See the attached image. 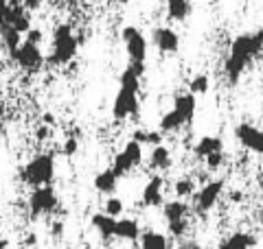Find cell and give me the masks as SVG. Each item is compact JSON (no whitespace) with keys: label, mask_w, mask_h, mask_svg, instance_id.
<instances>
[{"label":"cell","mask_w":263,"mask_h":249,"mask_svg":"<svg viewBox=\"0 0 263 249\" xmlns=\"http://www.w3.org/2000/svg\"><path fill=\"white\" fill-rule=\"evenodd\" d=\"M263 53V44L254 33H239L230 42V51L224 61V77L230 86H237L241 81L246 68L261 57Z\"/></svg>","instance_id":"cell-1"},{"label":"cell","mask_w":263,"mask_h":249,"mask_svg":"<svg viewBox=\"0 0 263 249\" xmlns=\"http://www.w3.org/2000/svg\"><path fill=\"white\" fill-rule=\"evenodd\" d=\"M145 74V66L127 64V68L121 72L119 90L112 103V116L114 120H127L138 116L141 110V101H138V92H141V79Z\"/></svg>","instance_id":"cell-2"},{"label":"cell","mask_w":263,"mask_h":249,"mask_svg":"<svg viewBox=\"0 0 263 249\" xmlns=\"http://www.w3.org/2000/svg\"><path fill=\"white\" fill-rule=\"evenodd\" d=\"M195 110H197V98H195V94H191V92L178 94L174 98V105H171V110L164 112L160 116L158 131H160V134H174V131H180L182 127H186L189 122H193Z\"/></svg>","instance_id":"cell-3"},{"label":"cell","mask_w":263,"mask_h":249,"mask_svg":"<svg viewBox=\"0 0 263 249\" xmlns=\"http://www.w3.org/2000/svg\"><path fill=\"white\" fill-rule=\"evenodd\" d=\"M79 48V39L75 35L70 24H57L53 29V39H51V55H48V64L55 66H66L75 59Z\"/></svg>","instance_id":"cell-4"},{"label":"cell","mask_w":263,"mask_h":249,"mask_svg":"<svg viewBox=\"0 0 263 249\" xmlns=\"http://www.w3.org/2000/svg\"><path fill=\"white\" fill-rule=\"evenodd\" d=\"M55 177V155L53 153H37L24 164L22 169V181L31 188L51 186Z\"/></svg>","instance_id":"cell-5"},{"label":"cell","mask_w":263,"mask_h":249,"mask_svg":"<svg viewBox=\"0 0 263 249\" xmlns=\"http://www.w3.org/2000/svg\"><path fill=\"white\" fill-rule=\"evenodd\" d=\"M189 212L191 205L182 199H171V201L162 203V217L167 221L169 234L174 238H182L189 230Z\"/></svg>","instance_id":"cell-6"},{"label":"cell","mask_w":263,"mask_h":249,"mask_svg":"<svg viewBox=\"0 0 263 249\" xmlns=\"http://www.w3.org/2000/svg\"><path fill=\"white\" fill-rule=\"evenodd\" d=\"M226 181L224 179H211L202 188L193 193V212L195 214H209L217 205L221 193H224Z\"/></svg>","instance_id":"cell-7"},{"label":"cell","mask_w":263,"mask_h":249,"mask_svg":"<svg viewBox=\"0 0 263 249\" xmlns=\"http://www.w3.org/2000/svg\"><path fill=\"white\" fill-rule=\"evenodd\" d=\"M141 162H143V144H138L136 140H129V142L114 155L112 171H114V175L121 179V177H125L127 173L134 171L136 166H141Z\"/></svg>","instance_id":"cell-8"},{"label":"cell","mask_w":263,"mask_h":249,"mask_svg":"<svg viewBox=\"0 0 263 249\" xmlns=\"http://www.w3.org/2000/svg\"><path fill=\"white\" fill-rule=\"evenodd\" d=\"M121 39L125 44V51L129 57V64L145 66L147 61V37L138 27H125L121 31Z\"/></svg>","instance_id":"cell-9"},{"label":"cell","mask_w":263,"mask_h":249,"mask_svg":"<svg viewBox=\"0 0 263 249\" xmlns=\"http://www.w3.org/2000/svg\"><path fill=\"white\" fill-rule=\"evenodd\" d=\"M57 193L53 186H40L33 188L29 195V212L31 217H44V214H51L57 210Z\"/></svg>","instance_id":"cell-10"},{"label":"cell","mask_w":263,"mask_h":249,"mask_svg":"<svg viewBox=\"0 0 263 249\" xmlns=\"http://www.w3.org/2000/svg\"><path fill=\"white\" fill-rule=\"evenodd\" d=\"M11 57H13V61L27 72H37V70H42V66H44V55L40 51V44H33L29 39H22L18 51Z\"/></svg>","instance_id":"cell-11"},{"label":"cell","mask_w":263,"mask_h":249,"mask_svg":"<svg viewBox=\"0 0 263 249\" xmlns=\"http://www.w3.org/2000/svg\"><path fill=\"white\" fill-rule=\"evenodd\" d=\"M235 138L243 149H248V151L257 153V155H263V131L257 129L254 125L239 122L235 127Z\"/></svg>","instance_id":"cell-12"},{"label":"cell","mask_w":263,"mask_h":249,"mask_svg":"<svg viewBox=\"0 0 263 249\" xmlns=\"http://www.w3.org/2000/svg\"><path fill=\"white\" fill-rule=\"evenodd\" d=\"M152 42L164 55H176L180 51V35L171 27H156L152 31Z\"/></svg>","instance_id":"cell-13"},{"label":"cell","mask_w":263,"mask_h":249,"mask_svg":"<svg viewBox=\"0 0 263 249\" xmlns=\"http://www.w3.org/2000/svg\"><path fill=\"white\" fill-rule=\"evenodd\" d=\"M141 203L145 208H160L164 203V179L160 175L149 177V181L143 188Z\"/></svg>","instance_id":"cell-14"},{"label":"cell","mask_w":263,"mask_h":249,"mask_svg":"<svg viewBox=\"0 0 263 249\" xmlns=\"http://www.w3.org/2000/svg\"><path fill=\"white\" fill-rule=\"evenodd\" d=\"M31 11H27L20 3H9V11H7V24L18 31L20 35H24L29 29H31Z\"/></svg>","instance_id":"cell-15"},{"label":"cell","mask_w":263,"mask_h":249,"mask_svg":"<svg viewBox=\"0 0 263 249\" xmlns=\"http://www.w3.org/2000/svg\"><path fill=\"white\" fill-rule=\"evenodd\" d=\"M252 247H257V236L246 230L233 232L230 236L221 238L217 245V249H252Z\"/></svg>","instance_id":"cell-16"},{"label":"cell","mask_w":263,"mask_h":249,"mask_svg":"<svg viewBox=\"0 0 263 249\" xmlns=\"http://www.w3.org/2000/svg\"><path fill=\"white\" fill-rule=\"evenodd\" d=\"M224 151V140L219 136H202L193 147V155L197 160H206L209 155Z\"/></svg>","instance_id":"cell-17"},{"label":"cell","mask_w":263,"mask_h":249,"mask_svg":"<svg viewBox=\"0 0 263 249\" xmlns=\"http://www.w3.org/2000/svg\"><path fill=\"white\" fill-rule=\"evenodd\" d=\"M141 225H138L136 219H117V225H114V238H121V240H134L141 238Z\"/></svg>","instance_id":"cell-18"},{"label":"cell","mask_w":263,"mask_h":249,"mask_svg":"<svg viewBox=\"0 0 263 249\" xmlns=\"http://www.w3.org/2000/svg\"><path fill=\"white\" fill-rule=\"evenodd\" d=\"M92 186L97 193H101V195H114L117 193V186H119V177L114 175L112 169H103L95 175Z\"/></svg>","instance_id":"cell-19"},{"label":"cell","mask_w":263,"mask_h":249,"mask_svg":"<svg viewBox=\"0 0 263 249\" xmlns=\"http://www.w3.org/2000/svg\"><path fill=\"white\" fill-rule=\"evenodd\" d=\"M90 225L95 227V232L101 238H114V225H117V219L114 217H108L105 212H95L90 217Z\"/></svg>","instance_id":"cell-20"},{"label":"cell","mask_w":263,"mask_h":249,"mask_svg":"<svg viewBox=\"0 0 263 249\" xmlns=\"http://www.w3.org/2000/svg\"><path fill=\"white\" fill-rule=\"evenodd\" d=\"M171 166V151L164 144H156L149 153V169L152 171H167Z\"/></svg>","instance_id":"cell-21"},{"label":"cell","mask_w":263,"mask_h":249,"mask_svg":"<svg viewBox=\"0 0 263 249\" xmlns=\"http://www.w3.org/2000/svg\"><path fill=\"white\" fill-rule=\"evenodd\" d=\"M138 240H141V249H171L169 238L156 230L141 232V238Z\"/></svg>","instance_id":"cell-22"},{"label":"cell","mask_w":263,"mask_h":249,"mask_svg":"<svg viewBox=\"0 0 263 249\" xmlns=\"http://www.w3.org/2000/svg\"><path fill=\"white\" fill-rule=\"evenodd\" d=\"M167 5V15L176 22H184L191 15V3L189 0H164Z\"/></svg>","instance_id":"cell-23"},{"label":"cell","mask_w":263,"mask_h":249,"mask_svg":"<svg viewBox=\"0 0 263 249\" xmlns=\"http://www.w3.org/2000/svg\"><path fill=\"white\" fill-rule=\"evenodd\" d=\"M0 42H3V46L7 48V53L13 55L18 51V46L22 44V35L18 31H13L9 24H3V27H0Z\"/></svg>","instance_id":"cell-24"},{"label":"cell","mask_w":263,"mask_h":249,"mask_svg":"<svg viewBox=\"0 0 263 249\" xmlns=\"http://www.w3.org/2000/svg\"><path fill=\"white\" fill-rule=\"evenodd\" d=\"M132 140H136L138 144H152V147H156V144H162V134L160 131H147V129H136L134 131V136H132Z\"/></svg>","instance_id":"cell-25"},{"label":"cell","mask_w":263,"mask_h":249,"mask_svg":"<svg viewBox=\"0 0 263 249\" xmlns=\"http://www.w3.org/2000/svg\"><path fill=\"white\" fill-rule=\"evenodd\" d=\"M209 88H211V79H209V74H204V72H200V74H195V77L189 81V90L186 92H191V94H206L209 92Z\"/></svg>","instance_id":"cell-26"},{"label":"cell","mask_w":263,"mask_h":249,"mask_svg":"<svg viewBox=\"0 0 263 249\" xmlns=\"http://www.w3.org/2000/svg\"><path fill=\"white\" fill-rule=\"evenodd\" d=\"M195 179L191 177H180L176 179V184H174V193H176V199H186V197H191L195 193Z\"/></svg>","instance_id":"cell-27"},{"label":"cell","mask_w":263,"mask_h":249,"mask_svg":"<svg viewBox=\"0 0 263 249\" xmlns=\"http://www.w3.org/2000/svg\"><path fill=\"white\" fill-rule=\"evenodd\" d=\"M123 210H125V203H123V199L121 197H108L105 199V205H103V210L108 217H114V219H119Z\"/></svg>","instance_id":"cell-28"},{"label":"cell","mask_w":263,"mask_h":249,"mask_svg":"<svg viewBox=\"0 0 263 249\" xmlns=\"http://www.w3.org/2000/svg\"><path fill=\"white\" fill-rule=\"evenodd\" d=\"M206 169L209 171H215V169H219L221 164H224V151H219V153H213V155H209L206 160Z\"/></svg>","instance_id":"cell-29"},{"label":"cell","mask_w":263,"mask_h":249,"mask_svg":"<svg viewBox=\"0 0 263 249\" xmlns=\"http://www.w3.org/2000/svg\"><path fill=\"white\" fill-rule=\"evenodd\" d=\"M77 149H79V142H77V138H68L64 142V149H62V153L66 155V157H72L77 153Z\"/></svg>","instance_id":"cell-30"},{"label":"cell","mask_w":263,"mask_h":249,"mask_svg":"<svg viewBox=\"0 0 263 249\" xmlns=\"http://www.w3.org/2000/svg\"><path fill=\"white\" fill-rule=\"evenodd\" d=\"M42 3H44V0H22L20 5H22L27 11H37L40 7H42Z\"/></svg>","instance_id":"cell-31"},{"label":"cell","mask_w":263,"mask_h":249,"mask_svg":"<svg viewBox=\"0 0 263 249\" xmlns=\"http://www.w3.org/2000/svg\"><path fill=\"white\" fill-rule=\"evenodd\" d=\"M7 11H9V0H0V27L7 24Z\"/></svg>","instance_id":"cell-32"},{"label":"cell","mask_w":263,"mask_h":249,"mask_svg":"<svg viewBox=\"0 0 263 249\" xmlns=\"http://www.w3.org/2000/svg\"><path fill=\"white\" fill-rule=\"evenodd\" d=\"M51 234H53L55 238H60V236L64 234V223H62V221L53 223V225H51Z\"/></svg>","instance_id":"cell-33"},{"label":"cell","mask_w":263,"mask_h":249,"mask_svg":"<svg viewBox=\"0 0 263 249\" xmlns=\"http://www.w3.org/2000/svg\"><path fill=\"white\" fill-rule=\"evenodd\" d=\"M184 249H211V247H204V245H200V243H186Z\"/></svg>","instance_id":"cell-34"},{"label":"cell","mask_w":263,"mask_h":249,"mask_svg":"<svg viewBox=\"0 0 263 249\" xmlns=\"http://www.w3.org/2000/svg\"><path fill=\"white\" fill-rule=\"evenodd\" d=\"M254 35H257V37H259V42H261V44H263V27H261V29H259L257 33H254Z\"/></svg>","instance_id":"cell-35"},{"label":"cell","mask_w":263,"mask_h":249,"mask_svg":"<svg viewBox=\"0 0 263 249\" xmlns=\"http://www.w3.org/2000/svg\"><path fill=\"white\" fill-rule=\"evenodd\" d=\"M257 219H259V223H261V225H263V208H261V210H259V214H257Z\"/></svg>","instance_id":"cell-36"},{"label":"cell","mask_w":263,"mask_h":249,"mask_svg":"<svg viewBox=\"0 0 263 249\" xmlns=\"http://www.w3.org/2000/svg\"><path fill=\"white\" fill-rule=\"evenodd\" d=\"M112 3H117V5H127L129 0H112Z\"/></svg>","instance_id":"cell-37"},{"label":"cell","mask_w":263,"mask_h":249,"mask_svg":"<svg viewBox=\"0 0 263 249\" xmlns=\"http://www.w3.org/2000/svg\"><path fill=\"white\" fill-rule=\"evenodd\" d=\"M259 190H261V197H263V179L259 181Z\"/></svg>","instance_id":"cell-38"},{"label":"cell","mask_w":263,"mask_h":249,"mask_svg":"<svg viewBox=\"0 0 263 249\" xmlns=\"http://www.w3.org/2000/svg\"><path fill=\"white\" fill-rule=\"evenodd\" d=\"M0 138H3V125H0Z\"/></svg>","instance_id":"cell-39"},{"label":"cell","mask_w":263,"mask_h":249,"mask_svg":"<svg viewBox=\"0 0 263 249\" xmlns=\"http://www.w3.org/2000/svg\"><path fill=\"white\" fill-rule=\"evenodd\" d=\"M62 249H70V247H62Z\"/></svg>","instance_id":"cell-40"}]
</instances>
